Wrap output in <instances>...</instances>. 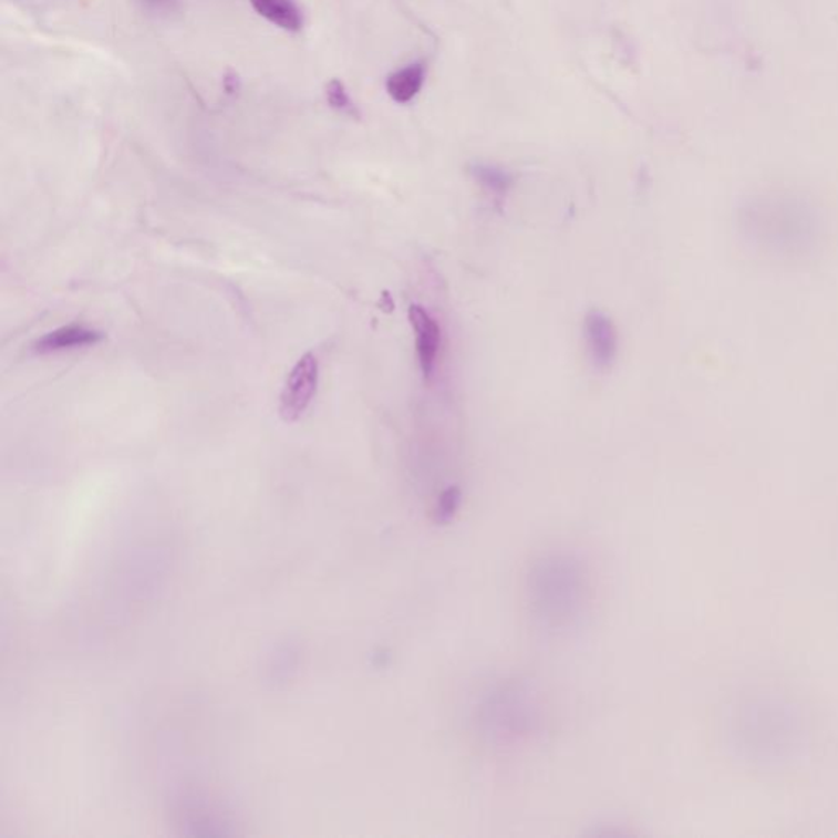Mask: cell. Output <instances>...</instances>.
<instances>
[{"label": "cell", "mask_w": 838, "mask_h": 838, "mask_svg": "<svg viewBox=\"0 0 838 838\" xmlns=\"http://www.w3.org/2000/svg\"><path fill=\"white\" fill-rule=\"evenodd\" d=\"M102 340H104V334L99 333V331L71 324V327L60 328V330L41 338L39 343L35 344V351L40 354H48V352H60L66 351V349L97 344Z\"/></svg>", "instance_id": "obj_4"}, {"label": "cell", "mask_w": 838, "mask_h": 838, "mask_svg": "<svg viewBox=\"0 0 838 838\" xmlns=\"http://www.w3.org/2000/svg\"><path fill=\"white\" fill-rule=\"evenodd\" d=\"M470 174L474 179L480 184L484 189L492 192V194L501 195L508 194L515 184V177L508 173V170L501 169V167L490 166V164H474L470 167Z\"/></svg>", "instance_id": "obj_7"}, {"label": "cell", "mask_w": 838, "mask_h": 838, "mask_svg": "<svg viewBox=\"0 0 838 838\" xmlns=\"http://www.w3.org/2000/svg\"><path fill=\"white\" fill-rule=\"evenodd\" d=\"M327 99L334 111L341 112V114L345 115L359 116L358 107H355L352 99L349 97L343 82L338 81V79H333V81L327 85Z\"/></svg>", "instance_id": "obj_8"}, {"label": "cell", "mask_w": 838, "mask_h": 838, "mask_svg": "<svg viewBox=\"0 0 838 838\" xmlns=\"http://www.w3.org/2000/svg\"><path fill=\"white\" fill-rule=\"evenodd\" d=\"M426 71L421 63L408 64L386 79V92L396 104H408L423 89Z\"/></svg>", "instance_id": "obj_6"}, {"label": "cell", "mask_w": 838, "mask_h": 838, "mask_svg": "<svg viewBox=\"0 0 838 838\" xmlns=\"http://www.w3.org/2000/svg\"><path fill=\"white\" fill-rule=\"evenodd\" d=\"M318 375L320 368L317 358L308 352L290 372L280 395V416L286 423H296L302 418L317 393Z\"/></svg>", "instance_id": "obj_1"}, {"label": "cell", "mask_w": 838, "mask_h": 838, "mask_svg": "<svg viewBox=\"0 0 838 838\" xmlns=\"http://www.w3.org/2000/svg\"><path fill=\"white\" fill-rule=\"evenodd\" d=\"M410 321L416 333V351L424 379H430L436 364L437 351L441 345V327L427 313L426 308L412 306L408 310Z\"/></svg>", "instance_id": "obj_3"}, {"label": "cell", "mask_w": 838, "mask_h": 838, "mask_svg": "<svg viewBox=\"0 0 838 838\" xmlns=\"http://www.w3.org/2000/svg\"><path fill=\"white\" fill-rule=\"evenodd\" d=\"M259 15L273 25L289 32H299L303 27V13L296 0H249Z\"/></svg>", "instance_id": "obj_5"}, {"label": "cell", "mask_w": 838, "mask_h": 838, "mask_svg": "<svg viewBox=\"0 0 838 838\" xmlns=\"http://www.w3.org/2000/svg\"><path fill=\"white\" fill-rule=\"evenodd\" d=\"M584 333L594 364L600 369L611 368L618 355V331L611 318L601 311H590L584 318Z\"/></svg>", "instance_id": "obj_2"}]
</instances>
